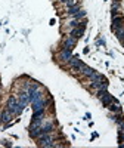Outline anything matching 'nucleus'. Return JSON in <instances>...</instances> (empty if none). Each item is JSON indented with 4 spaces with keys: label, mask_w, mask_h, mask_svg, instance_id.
I'll use <instances>...</instances> for the list:
<instances>
[{
    "label": "nucleus",
    "mask_w": 124,
    "mask_h": 148,
    "mask_svg": "<svg viewBox=\"0 0 124 148\" xmlns=\"http://www.w3.org/2000/svg\"><path fill=\"white\" fill-rule=\"evenodd\" d=\"M37 144L40 147H56L53 144V138L50 133H46V135H42V136L37 138Z\"/></svg>",
    "instance_id": "1"
},
{
    "label": "nucleus",
    "mask_w": 124,
    "mask_h": 148,
    "mask_svg": "<svg viewBox=\"0 0 124 148\" xmlns=\"http://www.w3.org/2000/svg\"><path fill=\"white\" fill-rule=\"evenodd\" d=\"M16 104H18V98L16 96H9L7 104H6V110L12 116H16Z\"/></svg>",
    "instance_id": "2"
},
{
    "label": "nucleus",
    "mask_w": 124,
    "mask_h": 148,
    "mask_svg": "<svg viewBox=\"0 0 124 148\" xmlns=\"http://www.w3.org/2000/svg\"><path fill=\"white\" fill-rule=\"evenodd\" d=\"M68 64H69V67H71L74 71H80L81 67L84 65V62H83L78 56H71V59L68 61Z\"/></svg>",
    "instance_id": "3"
},
{
    "label": "nucleus",
    "mask_w": 124,
    "mask_h": 148,
    "mask_svg": "<svg viewBox=\"0 0 124 148\" xmlns=\"http://www.w3.org/2000/svg\"><path fill=\"white\" fill-rule=\"evenodd\" d=\"M84 30H86V24H84V25H81V27L72 28V30L69 31V36H71V37H74L76 40H78V39H81V37H83V34H84Z\"/></svg>",
    "instance_id": "4"
},
{
    "label": "nucleus",
    "mask_w": 124,
    "mask_h": 148,
    "mask_svg": "<svg viewBox=\"0 0 124 148\" xmlns=\"http://www.w3.org/2000/svg\"><path fill=\"white\" fill-rule=\"evenodd\" d=\"M71 56H72V51H71V49H64V47H61L59 59L62 61V62H68V61L71 59Z\"/></svg>",
    "instance_id": "5"
},
{
    "label": "nucleus",
    "mask_w": 124,
    "mask_h": 148,
    "mask_svg": "<svg viewBox=\"0 0 124 148\" xmlns=\"http://www.w3.org/2000/svg\"><path fill=\"white\" fill-rule=\"evenodd\" d=\"M124 25V16L123 15H117V16H112V25H111V30L115 31L117 28L123 27Z\"/></svg>",
    "instance_id": "6"
},
{
    "label": "nucleus",
    "mask_w": 124,
    "mask_h": 148,
    "mask_svg": "<svg viewBox=\"0 0 124 148\" xmlns=\"http://www.w3.org/2000/svg\"><path fill=\"white\" fill-rule=\"evenodd\" d=\"M76 45H77V40L74 39V37L68 36L67 39L64 40V43H62V47H64V49H71V51H72V49L76 47Z\"/></svg>",
    "instance_id": "7"
},
{
    "label": "nucleus",
    "mask_w": 124,
    "mask_h": 148,
    "mask_svg": "<svg viewBox=\"0 0 124 148\" xmlns=\"http://www.w3.org/2000/svg\"><path fill=\"white\" fill-rule=\"evenodd\" d=\"M101 101H102V105H104V107H108V105H111V104H112L114 101H117V99H115V98H114L112 95L106 93L105 96H102V98H101Z\"/></svg>",
    "instance_id": "8"
},
{
    "label": "nucleus",
    "mask_w": 124,
    "mask_h": 148,
    "mask_svg": "<svg viewBox=\"0 0 124 148\" xmlns=\"http://www.w3.org/2000/svg\"><path fill=\"white\" fill-rule=\"evenodd\" d=\"M106 108L111 111V113H121V105H120L117 101H114L112 104H111V105H108Z\"/></svg>",
    "instance_id": "9"
},
{
    "label": "nucleus",
    "mask_w": 124,
    "mask_h": 148,
    "mask_svg": "<svg viewBox=\"0 0 124 148\" xmlns=\"http://www.w3.org/2000/svg\"><path fill=\"white\" fill-rule=\"evenodd\" d=\"M77 12H80V5H78V3H74V5L68 6V15L74 16V15L77 14Z\"/></svg>",
    "instance_id": "10"
},
{
    "label": "nucleus",
    "mask_w": 124,
    "mask_h": 148,
    "mask_svg": "<svg viewBox=\"0 0 124 148\" xmlns=\"http://www.w3.org/2000/svg\"><path fill=\"white\" fill-rule=\"evenodd\" d=\"M104 79H106L105 76H102L101 73H97V71H95L92 76L89 77V80H90V83H93V82H99V80H104Z\"/></svg>",
    "instance_id": "11"
},
{
    "label": "nucleus",
    "mask_w": 124,
    "mask_h": 148,
    "mask_svg": "<svg viewBox=\"0 0 124 148\" xmlns=\"http://www.w3.org/2000/svg\"><path fill=\"white\" fill-rule=\"evenodd\" d=\"M80 71H81V73L84 74V76H86V77H90V76H92V74L95 73V70H93V68H90V67H87V65H86V64H84V65L81 67V70H80Z\"/></svg>",
    "instance_id": "12"
},
{
    "label": "nucleus",
    "mask_w": 124,
    "mask_h": 148,
    "mask_svg": "<svg viewBox=\"0 0 124 148\" xmlns=\"http://www.w3.org/2000/svg\"><path fill=\"white\" fill-rule=\"evenodd\" d=\"M10 119H12V114L9 113L7 110H5L3 113L0 114V120H2L3 123H9V121H10Z\"/></svg>",
    "instance_id": "13"
},
{
    "label": "nucleus",
    "mask_w": 124,
    "mask_h": 148,
    "mask_svg": "<svg viewBox=\"0 0 124 148\" xmlns=\"http://www.w3.org/2000/svg\"><path fill=\"white\" fill-rule=\"evenodd\" d=\"M114 121L117 123V125H120L121 121H124V116L121 113H114Z\"/></svg>",
    "instance_id": "14"
},
{
    "label": "nucleus",
    "mask_w": 124,
    "mask_h": 148,
    "mask_svg": "<svg viewBox=\"0 0 124 148\" xmlns=\"http://www.w3.org/2000/svg\"><path fill=\"white\" fill-rule=\"evenodd\" d=\"M84 16H86V12L81 10V9H80V12H77V14L74 15V18H76V19H81V18H84Z\"/></svg>",
    "instance_id": "15"
},
{
    "label": "nucleus",
    "mask_w": 124,
    "mask_h": 148,
    "mask_svg": "<svg viewBox=\"0 0 124 148\" xmlns=\"http://www.w3.org/2000/svg\"><path fill=\"white\" fill-rule=\"evenodd\" d=\"M62 3H65V5H67V8H68V6L74 5V0H62Z\"/></svg>",
    "instance_id": "16"
},
{
    "label": "nucleus",
    "mask_w": 124,
    "mask_h": 148,
    "mask_svg": "<svg viewBox=\"0 0 124 148\" xmlns=\"http://www.w3.org/2000/svg\"><path fill=\"white\" fill-rule=\"evenodd\" d=\"M118 129H120L121 132H124V121H121L120 125H118Z\"/></svg>",
    "instance_id": "17"
},
{
    "label": "nucleus",
    "mask_w": 124,
    "mask_h": 148,
    "mask_svg": "<svg viewBox=\"0 0 124 148\" xmlns=\"http://www.w3.org/2000/svg\"><path fill=\"white\" fill-rule=\"evenodd\" d=\"M112 2H121V0H112Z\"/></svg>",
    "instance_id": "18"
},
{
    "label": "nucleus",
    "mask_w": 124,
    "mask_h": 148,
    "mask_svg": "<svg viewBox=\"0 0 124 148\" xmlns=\"http://www.w3.org/2000/svg\"><path fill=\"white\" fill-rule=\"evenodd\" d=\"M0 121H2V120H0Z\"/></svg>",
    "instance_id": "19"
}]
</instances>
